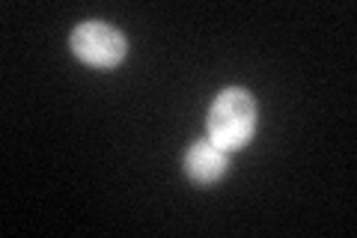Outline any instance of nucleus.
<instances>
[{
	"mask_svg": "<svg viewBox=\"0 0 357 238\" xmlns=\"http://www.w3.org/2000/svg\"><path fill=\"white\" fill-rule=\"evenodd\" d=\"M72 51L93 69H116L128 54V42L107 21H84L72 33Z\"/></svg>",
	"mask_w": 357,
	"mask_h": 238,
	"instance_id": "2",
	"label": "nucleus"
},
{
	"mask_svg": "<svg viewBox=\"0 0 357 238\" xmlns=\"http://www.w3.org/2000/svg\"><path fill=\"white\" fill-rule=\"evenodd\" d=\"M208 140L218 143L220 149H241L244 143H250L256 134V101L248 89L229 87L218 93L211 101L208 117H206Z\"/></svg>",
	"mask_w": 357,
	"mask_h": 238,
	"instance_id": "1",
	"label": "nucleus"
},
{
	"mask_svg": "<svg viewBox=\"0 0 357 238\" xmlns=\"http://www.w3.org/2000/svg\"><path fill=\"white\" fill-rule=\"evenodd\" d=\"M182 167L191 182L197 185H215L227 176L229 170V161H227V149H220L218 143H211L208 137L206 140H194L188 146V152L182 158Z\"/></svg>",
	"mask_w": 357,
	"mask_h": 238,
	"instance_id": "3",
	"label": "nucleus"
}]
</instances>
